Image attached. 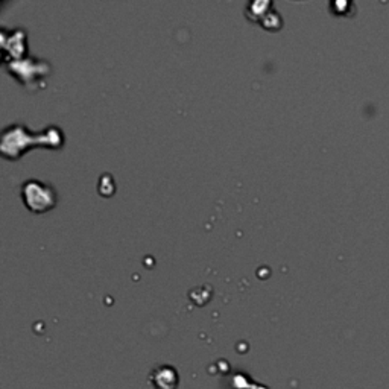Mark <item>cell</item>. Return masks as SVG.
I'll use <instances>...</instances> for the list:
<instances>
[{"mask_svg": "<svg viewBox=\"0 0 389 389\" xmlns=\"http://www.w3.org/2000/svg\"><path fill=\"white\" fill-rule=\"evenodd\" d=\"M64 145L63 129L55 125L45 128L40 132H32L23 123L15 122L3 128L0 137V152L10 160H17L23 152H28L32 148H51L60 149Z\"/></svg>", "mask_w": 389, "mask_h": 389, "instance_id": "obj_1", "label": "cell"}, {"mask_svg": "<svg viewBox=\"0 0 389 389\" xmlns=\"http://www.w3.org/2000/svg\"><path fill=\"white\" fill-rule=\"evenodd\" d=\"M22 200L34 213H45L55 207L58 196L52 184L40 180H26L22 184Z\"/></svg>", "mask_w": 389, "mask_h": 389, "instance_id": "obj_2", "label": "cell"}, {"mask_svg": "<svg viewBox=\"0 0 389 389\" xmlns=\"http://www.w3.org/2000/svg\"><path fill=\"white\" fill-rule=\"evenodd\" d=\"M8 72L26 87L41 86V79L51 73V64L34 56H23L5 63Z\"/></svg>", "mask_w": 389, "mask_h": 389, "instance_id": "obj_3", "label": "cell"}, {"mask_svg": "<svg viewBox=\"0 0 389 389\" xmlns=\"http://www.w3.org/2000/svg\"><path fill=\"white\" fill-rule=\"evenodd\" d=\"M2 40V60L3 64L13 60H19L26 54V31L15 28L13 31H0Z\"/></svg>", "mask_w": 389, "mask_h": 389, "instance_id": "obj_4", "label": "cell"}]
</instances>
